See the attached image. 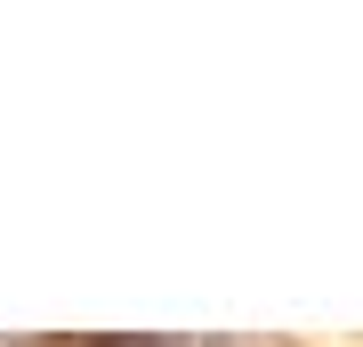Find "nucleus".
<instances>
[{"label": "nucleus", "mask_w": 363, "mask_h": 347, "mask_svg": "<svg viewBox=\"0 0 363 347\" xmlns=\"http://www.w3.org/2000/svg\"><path fill=\"white\" fill-rule=\"evenodd\" d=\"M105 347H145V339H105Z\"/></svg>", "instance_id": "f257e3e1"}]
</instances>
